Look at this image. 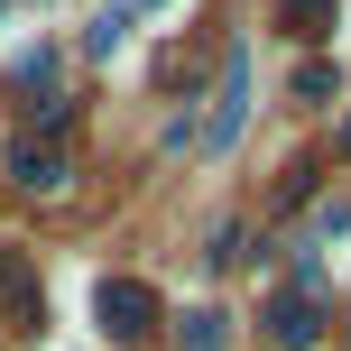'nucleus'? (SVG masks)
Wrapping results in <instances>:
<instances>
[{
  "label": "nucleus",
  "instance_id": "1",
  "mask_svg": "<svg viewBox=\"0 0 351 351\" xmlns=\"http://www.w3.org/2000/svg\"><path fill=\"white\" fill-rule=\"evenodd\" d=\"M93 324H102L111 342H148L158 333V296H148L139 278H102L93 287Z\"/></svg>",
  "mask_w": 351,
  "mask_h": 351
},
{
  "label": "nucleus",
  "instance_id": "2",
  "mask_svg": "<svg viewBox=\"0 0 351 351\" xmlns=\"http://www.w3.org/2000/svg\"><path fill=\"white\" fill-rule=\"evenodd\" d=\"M10 185H19V194H65V185H74L65 139H28V130H19V139H10Z\"/></svg>",
  "mask_w": 351,
  "mask_h": 351
},
{
  "label": "nucleus",
  "instance_id": "3",
  "mask_svg": "<svg viewBox=\"0 0 351 351\" xmlns=\"http://www.w3.org/2000/svg\"><path fill=\"white\" fill-rule=\"evenodd\" d=\"M241 111H250V56H241V47H231V56H222V93H213V121H204V130H194V139H204V148H213V158H222V148H231V139H241Z\"/></svg>",
  "mask_w": 351,
  "mask_h": 351
},
{
  "label": "nucleus",
  "instance_id": "4",
  "mask_svg": "<svg viewBox=\"0 0 351 351\" xmlns=\"http://www.w3.org/2000/svg\"><path fill=\"white\" fill-rule=\"evenodd\" d=\"M268 342L278 351H315V333H324V315H315V296H305V287H287V296H268Z\"/></svg>",
  "mask_w": 351,
  "mask_h": 351
},
{
  "label": "nucleus",
  "instance_id": "5",
  "mask_svg": "<svg viewBox=\"0 0 351 351\" xmlns=\"http://www.w3.org/2000/svg\"><path fill=\"white\" fill-rule=\"evenodd\" d=\"M0 315L10 324L37 315V278H28V259H19V241H0Z\"/></svg>",
  "mask_w": 351,
  "mask_h": 351
},
{
  "label": "nucleus",
  "instance_id": "6",
  "mask_svg": "<svg viewBox=\"0 0 351 351\" xmlns=\"http://www.w3.org/2000/svg\"><path fill=\"white\" fill-rule=\"evenodd\" d=\"M333 10H342V0H287V28H296V37H324Z\"/></svg>",
  "mask_w": 351,
  "mask_h": 351
},
{
  "label": "nucleus",
  "instance_id": "7",
  "mask_svg": "<svg viewBox=\"0 0 351 351\" xmlns=\"http://www.w3.org/2000/svg\"><path fill=\"white\" fill-rule=\"evenodd\" d=\"M296 102H333V65H296Z\"/></svg>",
  "mask_w": 351,
  "mask_h": 351
},
{
  "label": "nucleus",
  "instance_id": "8",
  "mask_svg": "<svg viewBox=\"0 0 351 351\" xmlns=\"http://www.w3.org/2000/svg\"><path fill=\"white\" fill-rule=\"evenodd\" d=\"M185 351H222V315H185Z\"/></svg>",
  "mask_w": 351,
  "mask_h": 351
},
{
  "label": "nucleus",
  "instance_id": "9",
  "mask_svg": "<svg viewBox=\"0 0 351 351\" xmlns=\"http://www.w3.org/2000/svg\"><path fill=\"white\" fill-rule=\"evenodd\" d=\"M342 148H351V130H342Z\"/></svg>",
  "mask_w": 351,
  "mask_h": 351
}]
</instances>
